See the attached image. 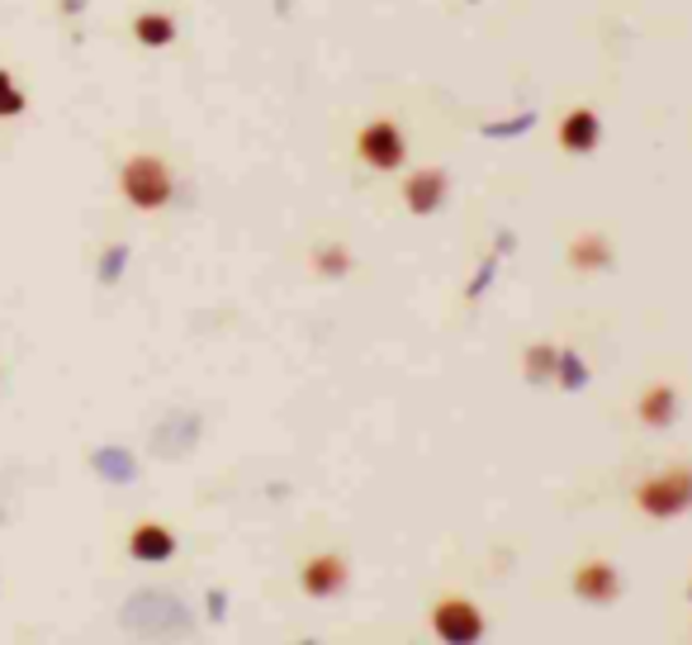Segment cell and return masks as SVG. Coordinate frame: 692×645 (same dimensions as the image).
Wrapping results in <instances>:
<instances>
[{
  "label": "cell",
  "instance_id": "cell-3",
  "mask_svg": "<svg viewBox=\"0 0 692 645\" xmlns=\"http://www.w3.org/2000/svg\"><path fill=\"white\" fill-rule=\"evenodd\" d=\"M356 162L366 171H380V176L403 171V162H408V134H403V124L389 119V114H374V119L360 124L356 128Z\"/></svg>",
  "mask_w": 692,
  "mask_h": 645
},
{
  "label": "cell",
  "instance_id": "cell-2",
  "mask_svg": "<svg viewBox=\"0 0 692 645\" xmlns=\"http://www.w3.org/2000/svg\"><path fill=\"white\" fill-rule=\"evenodd\" d=\"M631 504L655 522L683 518V512H692V465L679 461V465H665V470H655V475L636 480L631 484Z\"/></svg>",
  "mask_w": 692,
  "mask_h": 645
},
{
  "label": "cell",
  "instance_id": "cell-10",
  "mask_svg": "<svg viewBox=\"0 0 692 645\" xmlns=\"http://www.w3.org/2000/svg\"><path fill=\"white\" fill-rule=\"evenodd\" d=\"M555 142L565 148L569 157H588L602 142V119H598V110L593 105H574L560 114V124H555Z\"/></svg>",
  "mask_w": 692,
  "mask_h": 645
},
{
  "label": "cell",
  "instance_id": "cell-7",
  "mask_svg": "<svg viewBox=\"0 0 692 645\" xmlns=\"http://www.w3.org/2000/svg\"><path fill=\"white\" fill-rule=\"evenodd\" d=\"M176 532H171L166 522H157V518H142L128 527V537H124V551H128V561H138V565H166L171 555H176Z\"/></svg>",
  "mask_w": 692,
  "mask_h": 645
},
{
  "label": "cell",
  "instance_id": "cell-1",
  "mask_svg": "<svg viewBox=\"0 0 692 645\" xmlns=\"http://www.w3.org/2000/svg\"><path fill=\"white\" fill-rule=\"evenodd\" d=\"M114 195L134 214H162L176 205V166L157 148H128L114 162Z\"/></svg>",
  "mask_w": 692,
  "mask_h": 645
},
{
  "label": "cell",
  "instance_id": "cell-4",
  "mask_svg": "<svg viewBox=\"0 0 692 645\" xmlns=\"http://www.w3.org/2000/svg\"><path fill=\"white\" fill-rule=\"evenodd\" d=\"M427 626H431V636H437V641H451V645H470V641H480L488 632L484 608L474 603V598H465V594L437 598L431 612H427Z\"/></svg>",
  "mask_w": 692,
  "mask_h": 645
},
{
  "label": "cell",
  "instance_id": "cell-6",
  "mask_svg": "<svg viewBox=\"0 0 692 645\" xmlns=\"http://www.w3.org/2000/svg\"><path fill=\"white\" fill-rule=\"evenodd\" d=\"M346 584H351V561L342 551H313L299 565V589H304V598H337Z\"/></svg>",
  "mask_w": 692,
  "mask_h": 645
},
{
  "label": "cell",
  "instance_id": "cell-5",
  "mask_svg": "<svg viewBox=\"0 0 692 645\" xmlns=\"http://www.w3.org/2000/svg\"><path fill=\"white\" fill-rule=\"evenodd\" d=\"M574 598L588 608H612L616 598H622L626 589V579H622V569H616L608 555H588V561L574 565Z\"/></svg>",
  "mask_w": 692,
  "mask_h": 645
},
{
  "label": "cell",
  "instance_id": "cell-9",
  "mask_svg": "<svg viewBox=\"0 0 692 645\" xmlns=\"http://www.w3.org/2000/svg\"><path fill=\"white\" fill-rule=\"evenodd\" d=\"M446 191H451V176H446L441 166H417L403 176V205L417 219H427V214H437L446 205Z\"/></svg>",
  "mask_w": 692,
  "mask_h": 645
},
{
  "label": "cell",
  "instance_id": "cell-16",
  "mask_svg": "<svg viewBox=\"0 0 692 645\" xmlns=\"http://www.w3.org/2000/svg\"><path fill=\"white\" fill-rule=\"evenodd\" d=\"M555 370H560V384H565V390H574V384L579 380H588V370L579 366V352H560V361H555Z\"/></svg>",
  "mask_w": 692,
  "mask_h": 645
},
{
  "label": "cell",
  "instance_id": "cell-11",
  "mask_svg": "<svg viewBox=\"0 0 692 645\" xmlns=\"http://www.w3.org/2000/svg\"><path fill=\"white\" fill-rule=\"evenodd\" d=\"M176 34H181L176 14L162 10V5H142V10H134V20H128V38H134L138 48H148V53L171 48Z\"/></svg>",
  "mask_w": 692,
  "mask_h": 645
},
{
  "label": "cell",
  "instance_id": "cell-8",
  "mask_svg": "<svg viewBox=\"0 0 692 645\" xmlns=\"http://www.w3.org/2000/svg\"><path fill=\"white\" fill-rule=\"evenodd\" d=\"M679 408H683V394L673 380H650L636 394V423L650 427V433H665V427L679 423Z\"/></svg>",
  "mask_w": 692,
  "mask_h": 645
},
{
  "label": "cell",
  "instance_id": "cell-13",
  "mask_svg": "<svg viewBox=\"0 0 692 645\" xmlns=\"http://www.w3.org/2000/svg\"><path fill=\"white\" fill-rule=\"evenodd\" d=\"M20 114H28V91H24V81L14 77V67L0 62V124L20 119Z\"/></svg>",
  "mask_w": 692,
  "mask_h": 645
},
{
  "label": "cell",
  "instance_id": "cell-12",
  "mask_svg": "<svg viewBox=\"0 0 692 645\" xmlns=\"http://www.w3.org/2000/svg\"><path fill=\"white\" fill-rule=\"evenodd\" d=\"M616 262V247L608 233H598V228H584V233L569 238V270L574 276H602V270H612Z\"/></svg>",
  "mask_w": 692,
  "mask_h": 645
},
{
  "label": "cell",
  "instance_id": "cell-14",
  "mask_svg": "<svg viewBox=\"0 0 692 645\" xmlns=\"http://www.w3.org/2000/svg\"><path fill=\"white\" fill-rule=\"evenodd\" d=\"M313 270H319L323 280H342L346 270H351V252H346L342 242H319V252H313Z\"/></svg>",
  "mask_w": 692,
  "mask_h": 645
},
{
  "label": "cell",
  "instance_id": "cell-15",
  "mask_svg": "<svg viewBox=\"0 0 692 645\" xmlns=\"http://www.w3.org/2000/svg\"><path fill=\"white\" fill-rule=\"evenodd\" d=\"M555 361H560V347H551V342H531L527 347V380L545 384L555 376Z\"/></svg>",
  "mask_w": 692,
  "mask_h": 645
}]
</instances>
